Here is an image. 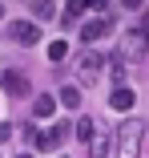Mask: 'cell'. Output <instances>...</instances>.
I'll list each match as a JSON object with an SVG mask.
<instances>
[{"label": "cell", "mask_w": 149, "mask_h": 158, "mask_svg": "<svg viewBox=\"0 0 149 158\" xmlns=\"http://www.w3.org/2000/svg\"><path fill=\"white\" fill-rule=\"evenodd\" d=\"M141 138H145V122L141 118H129L117 126V158H137L141 154Z\"/></svg>", "instance_id": "cell-1"}, {"label": "cell", "mask_w": 149, "mask_h": 158, "mask_svg": "<svg viewBox=\"0 0 149 158\" xmlns=\"http://www.w3.org/2000/svg\"><path fill=\"white\" fill-rule=\"evenodd\" d=\"M145 41H149V8H141V24L125 33V41H121L117 53L129 57V61H141V57H145Z\"/></svg>", "instance_id": "cell-2"}, {"label": "cell", "mask_w": 149, "mask_h": 158, "mask_svg": "<svg viewBox=\"0 0 149 158\" xmlns=\"http://www.w3.org/2000/svg\"><path fill=\"white\" fill-rule=\"evenodd\" d=\"M105 65H109V61H105L97 49H85L81 61H77V77H81V85H97V77H101Z\"/></svg>", "instance_id": "cell-3"}, {"label": "cell", "mask_w": 149, "mask_h": 158, "mask_svg": "<svg viewBox=\"0 0 149 158\" xmlns=\"http://www.w3.org/2000/svg\"><path fill=\"white\" fill-rule=\"evenodd\" d=\"M8 37H12L16 45H36V41H40V28H36L32 20H12V24H8Z\"/></svg>", "instance_id": "cell-4"}, {"label": "cell", "mask_w": 149, "mask_h": 158, "mask_svg": "<svg viewBox=\"0 0 149 158\" xmlns=\"http://www.w3.org/2000/svg\"><path fill=\"white\" fill-rule=\"evenodd\" d=\"M69 134H73V130H69V122H56V126H52L48 134H40V142H36V150H56V146H61V142H65Z\"/></svg>", "instance_id": "cell-5"}, {"label": "cell", "mask_w": 149, "mask_h": 158, "mask_svg": "<svg viewBox=\"0 0 149 158\" xmlns=\"http://www.w3.org/2000/svg\"><path fill=\"white\" fill-rule=\"evenodd\" d=\"M109 28H113V16H97V20H89V24L81 28V37H85L89 45H93V41H101V37L109 33Z\"/></svg>", "instance_id": "cell-6"}, {"label": "cell", "mask_w": 149, "mask_h": 158, "mask_svg": "<svg viewBox=\"0 0 149 158\" xmlns=\"http://www.w3.org/2000/svg\"><path fill=\"white\" fill-rule=\"evenodd\" d=\"M0 85H4L8 93H12V98H24V93H28V81L16 73V69H8V73H0Z\"/></svg>", "instance_id": "cell-7"}, {"label": "cell", "mask_w": 149, "mask_h": 158, "mask_svg": "<svg viewBox=\"0 0 149 158\" xmlns=\"http://www.w3.org/2000/svg\"><path fill=\"white\" fill-rule=\"evenodd\" d=\"M133 102H137V98H133V89H125V85H117V89L109 93V110H117V114H125Z\"/></svg>", "instance_id": "cell-8"}, {"label": "cell", "mask_w": 149, "mask_h": 158, "mask_svg": "<svg viewBox=\"0 0 149 158\" xmlns=\"http://www.w3.org/2000/svg\"><path fill=\"white\" fill-rule=\"evenodd\" d=\"M85 8H93V4H89V0H69V4H65V16H61V24H65V28H69V24H77Z\"/></svg>", "instance_id": "cell-9"}, {"label": "cell", "mask_w": 149, "mask_h": 158, "mask_svg": "<svg viewBox=\"0 0 149 158\" xmlns=\"http://www.w3.org/2000/svg\"><path fill=\"white\" fill-rule=\"evenodd\" d=\"M52 110H56V98H48V93H40V98L32 102V114H36V118H48Z\"/></svg>", "instance_id": "cell-10"}, {"label": "cell", "mask_w": 149, "mask_h": 158, "mask_svg": "<svg viewBox=\"0 0 149 158\" xmlns=\"http://www.w3.org/2000/svg\"><path fill=\"white\" fill-rule=\"evenodd\" d=\"M93 134H97V122H93V118H81V122H77V138L93 146Z\"/></svg>", "instance_id": "cell-11"}, {"label": "cell", "mask_w": 149, "mask_h": 158, "mask_svg": "<svg viewBox=\"0 0 149 158\" xmlns=\"http://www.w3.org/2000/svg\"><path fill=\"white\" fill-rule=\"evenodd\" d=\"M28 8H32L36 20H52L56 16V4H48V0H36V4H28Z\"/></svg>", "instance_id": "cell-12"}, {"label": "cell", "mask_w": 149, "mask_h": 158, "mask_svg": "<svg viewBox=\"0 0 149 158\" xmlns=\"http://www.w3.org/2000/svg\"><path fill=\"white\" fill-rule=\"evenodd\" d=\"M109 77H113V81H121V77H125V57H121V53H113V57H109Z\"/></svg>", "instance_id": "cell-13"}, {"label": "cell", "mask_w": 149, "mask_h": 158, "mask_svg": "<svg viewBox=\"0 0 149 158\" xmlns=\"http://www.w3.org/2000/svg\"><path fill=\"white\" fill-rule=\"evenodd\" d=\"M77 102H81V89H77V85H65V89H61V106H65V110H73Z\"/></svg>", "instance_id": "cell-14"}, {"label": "cell", "mask_w": 149, "mask_h": 158, "mask_svg": "<svg viewBox=\"0 0 149 158\" xmlns=\"http://www.w3.org/2000/svg\"><path fill=\"white\" fill-rule=\"evenodd\" d=\"M65 53H69V41H52L48 45V61H65Z\"/></svg>", "instance_id": "cell-15"}, {"label": "cell", "mask_w": 149, "mask_h": 158, "mask_svg": "<svg viewBox=\"0 0 149 158\" xmlns=\"http://www.w3.org/2000/svg\"><path fill=\"white\" fill-rule=\"evenodd\" d=\"M109 154V138H93V146H89V158H105Z\"/></svg>", "instance_id": "cell-16"}, {"label": "cell", "mask_w": 149, "mask_h": 158, "mask_svg": "<svg viewBox=\"0 0 149 158\" xmlns=\"http://www.w3.org/2000/svg\"><path fill=\"white\" fill-rule=\"evenodd\" d=\"M24 138H28V142H40V130H36V126H32V122H28V126H24Z\"/></svg>", "instance_id": "cell-17"}, {"label": "cell", "mask_w": 149, "mask_h": 158, "mask_svg": "<svg viewBox=\"0 0 149 158\" xmlns=\"http://www.w3.org/2000/svg\"><path fill=\"white\" fill-rule=\"evenodd\" d=\"M8 138H12V126H8V122H0V146H4Z\"/></svg>", "instance_id": "cell-18"}, {"label": "cell", "mask_w": 149, "mask_h": 158, "mask_svg": "<svg viewBox=\"0 0 149 158\" xmlns=\"http://www.w3.org/2000/svg\"><path fill=\"white\" fill-rule=\"evenodd\" d=\"M16 158H36V154H16Z\"/></svg>", "instance_id": "cell-19"}, {"label": "cell", "mask_w": 149, "mask_h": 158, "mask_svg": "<svg viewBox=\"0 0 149 158\" xmlns=\"http://www.w3.org/2000/svg\"><path fill=\"white\" fill-rule=\"evenodd\" d=\"M0 12H4V4H0Z\"/></svg>", "instance_id": "cell-20"}]
</instances>
